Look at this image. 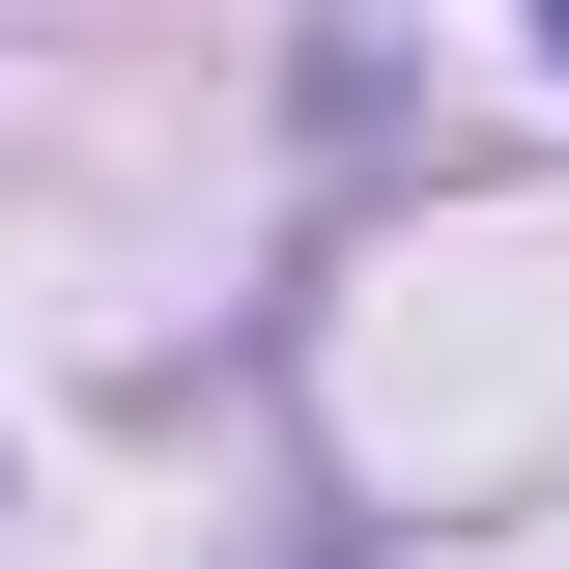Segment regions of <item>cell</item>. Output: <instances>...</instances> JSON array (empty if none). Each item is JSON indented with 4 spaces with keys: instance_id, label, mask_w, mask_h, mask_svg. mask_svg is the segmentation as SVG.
<instances>
[{
    "instance_id": "cell-1",
    "label": "cell",
    "mask_w": 569,
    "mask_h": 569,
    "mask_svg": "<svg viewBox=\"0 0 569 569\" xmlns=\"http://www.w3.org/2000/svg\"><path fill=\"white\" fill-rule=\"evenodd\" d=\"M541 58H569V0H541Z\"/></svg>"
}]
</instances>
